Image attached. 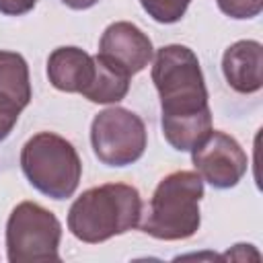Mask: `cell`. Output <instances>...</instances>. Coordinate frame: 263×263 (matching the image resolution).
<instances>
[{
    "label": "cell",
    "instance_id": "cell-7",
    "mask_svg": "<svg viewBox=\"0 0 263 263\" xmlns=\"http://www.w3.org/2000/svg\"><path fill=\"white\" fill-rule=\"evenodd\" d=\"M189 152L199 177L216 189L236 187L247 175V152L232 136L224 132L210 129V134Z\"/></svg>",
    "mask_w": 263,
    "mask_h": 263
},
{
    "label": "cell",
    "instance_id": "cell-3",
    "mask_svg": "<svg viewBox=\"0 0 263 263\" xmlns=\"http://www.w3.org/2000/svg\"><path fill=\"white\" fill-rule=\"evenodd\" d=\"M201 197L203 179L197 171L168 173L156 185L138 226L144 234L158 240L191 238L201 226Z\"/></svg>",
    "mask_w": 263,
    "mask_h": 263
},
{
    "label": "cell",
    "instance_id": "cell-4",
    "mask_svg": "<svg viewBox=\"0 0 263 263\" xmlns=\"http://www.w3.org/2000/svg\"><path fill=\"white\" fill-rule=\"evenodd\" d=\"M21 168L39 193L58 201L72 197L82 177V160L76 148L53 132H39L25 142Z\"/></svg>",
    "mask_w": 263,
    "mask_h": 263
},
{
    "label": "cell",
    "instance_id": "cell-9",
    "mask_svg": "<svg viewBox=\"0 0 263 263\" xmlns=\"http://www.w3.org/2000/svg\"><path fill=\"white\" fill-rule=\"evenodd\" d=\"M222 72L228 86L240 95H253L263 86V45L255 39H240L226 47Z\"/></svg>",
    "mask_w": 263,
    "mask_h": 263
},
{
    "label": "cell",
    "instance_id": "cell-12",
    "mask_svg": "<svg viewBox=\"0 0 263 263\" xmlns=\"http://www.w3.org/2000/svg\"><path fill=\"white\" fill-rule=\"evenodd\" d=\"M129 74L121 70L119 66L111 64L103 55H95V78L92 82L82 90V97L90 103L99 105H111L125 99L129 90Z\"/></svg>",
    "mask_w": 263,
    "mask_h": 263
},
{
    "label": "cell",
    "instance_id": "cell-11",
    "mask_svg": "<svg viewBox=\"0 0 263 263\" xmlns=\"http://www.w3.org/2000/svg\"><path fill=\"white\" fill-rule=\"evenodd\" d=\"M31 76L27 60L8 49H0V109L18 113L31 103Z\"/></svg>",
    "mask_w": 263,
    "mask_h": 263
},
{
    "label": "cell",
    "instance_id": "cell-5",
    "mask_svg": "<svg viewBox=\"0 0 263 263\" xmlns=\"http://www.w3.org/2000/svg\"><path fill=\"white\" fill-rule=\"evenodd\" d=\"M62 224L53 212L21 201L6 220V259L10 263L60 261Z\"/></svg>",
    "mask_w": 263,
    "mask_h": 263
},
{
    "label": "cell",
    "instance_id": "cell-17",
    "mask_svg": "<svg viewBox=\"0 0 263 263\" xmlns=\"http://www.w3.org/2000/svg\"><path fill=\"white\" fill-rule=\"evenodd\" d=\"M68 8H72V10H86V8H90V6H95L99 0H62Z\"/></svg>",
    "mask_w": 263,
    "mask_h": 263
},
{
    "label": "cell",
    "instance_id": "cell-14",
    "mask_svg": "<svg viewBox=\"0 0 263 263\" xmlns=\"http://www.w3.org/2000/svg\"><path fill=\"white\" fill-rule=\"evenodd\" d=\"M216 4L226 16L236 21L255 18L263 10V0H216Z\"/></svg>",
    "mask_w": 263,
    "mask_h": 263
},
{
    "label": "cell",
    "instance_id": "cell-1",
    "mask_svg": "<svg viewBox=\"0 0 263 263\" xmlns=\"http://www.w3.org/2000/svg\"><path fill=\"white\" fill-rule=\"evenodd\" d=\"M152 60L162 136L175 150L189 152L212 129L210 97L199 60L193 49L181 43L162 45Z\"/></svg>",
    "mask_w": 263,
    "mask_h": 263
},
{
    "label": "cell",
    "instance_id": "cell-15",
    "mask_svg": "<svg viewBox=\"0 0 263 263\" xmlns=\"http://www.w3.org/2000/svg\"><path fill=\"white\" fill-rule=\"evenodd\" d=\"M37 0H0V12L8 16H21L33 10Z\"/></svg>",
    "mask_w": 263,
    "mask_h": 263
},
{
    "label": "cell",
    "instance_id": "cell-16",
    "mask_svg": "<svg viewBox=\"0 0 263 263\" xmlns=\"http://www.w3.org/2000/svg\"><path fill=\"white\" fill-rule=\"evenodd\" d=\"M16 121H18V113L0 109V142L10 136V132H12V127L16 125Z\"/></svg>",
    "mask_w": 263,
    "mask_h": 263
},
{
    "label": "cell",
    "instance_id": "cell-8",
    "mask_svg": "<svg viewBox=\"0 0 263 263\" xmlns=\"http://www.w3.org/2000/svg\"><path fill=\"white\" fill-rule=\"evenodd\" d=\"M99 55L134 76L152 62L154 47L150 37L138 25L129 21H115L99 39Z\"/></svg>",
    "mask_w": 263,
    "mask_h": 263
},
{
    "label": "cell",
    "instance_id": "cell-13",
    "mask_svg": "<svg viewBox=\"0 0 263 263\" xmlns=\"http://www.w3.org/2000/svg\"><path fill=\"white\" fill-rule=\"evenodd\" d=\"M140 4L152 21L160 25H173L185 16L191 0H140Z\"/></svg>",
    "mask_w": 263,
    "mask_h": 263
},
{
    "label": "cell",
    "instance_id": "cell-6",
    "mask_svg": "<svg viewBox=\"0 0 263 263\" xmlns=\"http://www.w3.org/2000/svg\"><path fill=\"white\" fill-rule=\"evenodd\" d=\"M95 156L107 166H127L140 160L148 146V132L140 115L125 107H109L90 123Z\"/></svg>",
    "mask_w": 263,
    "mask_h": 263
},
{
    "label": "cell",
    "instance_id": "cell-2",
    "mask_svg": "<svg viewBox=\"0 0 263 263\" xmlns=\"http://www.w3.org/2000/svg\"><path fill=\"white\" fill-rule=\"evenodd\" d=\"M140 218V191L127 183H105L82 191L72 201L68 210V230L78 240L97 245L134 230Z\"/></svg>",
    "mask_w": 263,
    "mask_h": 263
},
{
    "label": "cell",
    "instance_id": "cell-10",
    "mask_svg": "<svg viewBox=\"0 0 263 263\" xmlns=\"http://www.w3.org/2000/svg\"><path fill=\"white\" fill-rule=\"evenodd\" d=\"M47 78L62 92H78L95 78V55L74 45L55 47L47 58Z\"/></svg>",
    "mask_w": 263,
    "mask_h": 263
}]
</instances>
